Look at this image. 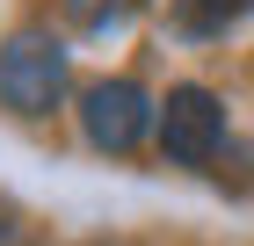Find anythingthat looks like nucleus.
I'll list each match as a JSON object with an SVG mask.
<instances>
[{
  "label": "nucleus",
  "instance_id": "f257e3e1",
  "mask_svg": "<svg viewBox=\"0 0 254 246\" xmlns=\"http://www.w3.org/2000/svg\"><path fill=\"white\" fill-rule=\"evenodd\" d=\"M65 95V44L51 29H15L0 44V101L15 116H51Z\"/></svg>",
  "mask_w": 254,
  "mask_h": 246
},
{
  "label": "nucleus",
  "instance_id": "f03ea898",
  "mask_svg": "<svg viewBox=\"0 0 254 246\" xmlns=\"http://www.w3.org/2000/svg\"><path fill=\"white\" fill-rule=\"evenodd\" d=\"M80 131L95 152H138L145 131H160V101L138 80H102L80 95Z\"/></svg>",
  "mask_w": 254,
  "mask_h": 246
},
{
  "label": "nucleus",
  "instance_id": "7ed1b4c3",
  "mask_svg": "<svg viewBox=\"0 0 254 246\" xmlns=\"http://www.w3.org/2000/svg\"><path fill=\"white\" fill-rule=\"evenodd\" d=\"M218 145H225V109H218L211 87H167L160 101V152L175 167H211Z\"/></svg>",
  "mask_w": 254,
  "mask_h": 246
},
{
  "label": "nucleus",
  "instance_id": "20e7f679",
  "mask_svg": "<svg viewBox=\"0 0 254 246\" xmlns=\"http://www.w3.org/2000/svg\"><path fill=\"white\" fill-rule=\"evenodd\" d=\"M182 15H189V29H225V22L254 15V0H182Z\"/></svg>",
  "mask_w": 254,
  "mask_h": 246
},
{
  "label": "nucleus",
  "instance_id": "39448f33",
  "mask_svg": "<svg viewBox=\"0 0 254 246\" xmlns=\"http://www.w3.org/2000/svg\"><path fill=\"white\" fill-rule=\"evenodd\" d=\"M109 7H117V0H65V15H73V22H87V29H95Z\"/></svg>",
  "mask_w": 254,
  "mask_h": 246
}]
</instances>
